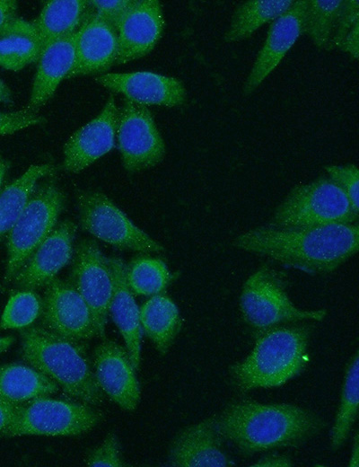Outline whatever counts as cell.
Returning <instances> with one entry per match:
<instances>
[{"label":"cell","instance_id":"6da1fadb","mask_svg":"<svg viewBox=\"0 0 359 467\" xmlns=\"http://www.w3.org/2000/svg\"><path fill=\"white\" fill-rule=\"evenodd\" d=\"M234 247L311 274L334 271L359 249V226H259L238 235Z\"/></svg>","mask_w":359,"mask_h":467},{"label":"cell","instance_id":"7a4b0ae2","mask_svg":"<svg viewBox=\"0 0 359 467\" xmlns=\"http://www.w3.org/2000/svg\"><path fill=\"white\" fill-rule=\"evenodd\" d=\"M215 420L223 439L245 454L298 446L327 425L319 415L297 405L249 399L230 402Z\"/></svg>","mask_w":359,"mask_h":467},{"label":"cell","instance_id":"3957f363","mask_svg":"<svg viewBox=\"0 0 359 467\" xmlns=\"http://www.w3.org/2000/svg\"><path fill=\"white\" fill-rule=\"evenodd\" d=\"M311 333L308 325H276L256 330L251 352L230 367L234 386L242 392L277 387L301 374L309 361Z\"/></svg>","mask_w":359,"mask_h":467},{"label":"cell","instance_id":"277c9868","mask_svg":"<svg viewBox=\"0 0 359 467\" xmlns=\"http://www.w3.org/2000/svg\"><path fill=\"white\" fill-rule=\"evenodd\" d=\"M22 357L76 401L97 406L104 397L82 341L60 336L43 326L22 331Z\"/></svg>","mask_w":359,"mask_h":467},{"label":"cell","instance_id":"5b68a950","mask_svg":"<svg viewBox=\"0 0 359 467\" xmlns=\"http://www.w3.org/2000/svg\"><path fill=\"white\" fill-rule=\"evenodd\" d=\"M358 217L345 193L328 178L294 187L277 207L270 225L314 227L350 224Z\"/></svg>","mask_w":359,"mask_h":467},{"label":"cell","instance_id":"8992f818","mask_svg":"<svg viewBox=\"0 0 359 467\" xmlns=\"http://www.w3.org/2000/svg\"><path fill=\"white\" fill-rule=\"evenodd\" d=\"M243 321L256 330L276 326L283 322L322 321L325 309L302 310L297 308L286 292L282 274L269 265H263L245 281L240 297Z\"/></svg>","mask_w":359,"mask_h":467},{"label":"cell","instance_id":"52a82bcc","mask_svg":"<svg viewBox=\"0 0 359 467\" xmlns=\"http://www.w3.org/2000/svg\"><path fill=\"white\" fill-rule=\"evenodd\" d=\"M92 405L43 396L23 403L13 420L0 434L4 436H79L101 419Z\"/></svg>","mask_w":359,"mask_h":467},{"label":"cell","instance_id":"ba28073f","mask_svg":"<svg viewBox=\"0 0 359 467\" xmlns=\"http://www.w3.org/2000/svg\"><path fill=\"white\" fill-rule=\"evenodd\" d=\"M64 206V193L54 181L36 187L8 233L5 282L13 281L28 257L52 232Z\"/></svg>","mask_w":359,"mask_h":467},{"label":"cell","instance_id":"9c48e42d","mask_svg":"<svg viewBox=\"0 0 359 467\" xmlns=\"http://www.w3.org/2000/svg\"><path fill=\"white\" fill-rule=\"evenodd\" d=\"M77 202L81 226L96 239L121 250L144 253L164 251L102 192H80Z\"/></svg>","mask_w":359,"mask_h":467},{"label":"cell","instance_id":"30bf717a","mask_svg":"<svg viewBox=\"0 0 359 467\" xmlns=\"http://www.w3.org/2000/svg\"><path fill=\"white\" fill-rule=\"evenodd\" d=\"M124 168L136 172L152 168L165 156V144L149 109L125 99L117 128Z\"/></svg>","mask_w":359,"mask_h":467},{"label":"cell","instance_id":"8fae6325","mask_svg":"<svg viewBox=\"0 0 359 467\" xmlns=\"http://www.w3.org/2000/svg\"><path fill=\"white\" fill-rule=\"evenodd\" d=\"M69 282L89 306L98 337H103L113 292V278L109 258L94 240H82L74 250Z\"/></svg>","mask_w":359,"mask_h":467},{"label":"cell","instance_id":"7c38bea8","mask_svg":"<svg viewBox=\"0 0 359 467\" xmlns=\"http://www.w3.org/2000/svg\"><path fill=\"white\" fill-rule=\"evenodd\" d=\"M40 319L41 326L67 339L98 336L89 306L69 281L55 278L45 286Z\"/></svg>","mask_w":359,"mask_h":467},{"label":"cell","instance_id":"4fadbf2b","mask_svg":"<svg viewBox=\"0 0 359 467\" xmlns=\"http://www.w3.org/2000/svg\"><path fill=\"white\" fill-rule=\"evenodd\" d=\"M119 118L114 96L109 95L101 111L76 129L65 144L63 167L79 172L111 151Z\"/></svg>","mask_w":359,"mask_h":467},{"label":"cell","instance_id":"5bb4252c","mask_svg":"<svg viewBox=\"0 0 359 467\" xmlns=\"http://www.w3.org/2000/svg\"><path fill=\"white\" fill-rule=\"evenodd\" d=\"M92 367L103 394L126 410L136 409L141 392L136 369L125 347L104 339L93 351Z\"/></svg>","mask_w":359,"mask_h":467},{"label":"cell","instance_id":"9a60e30c","mask_svg":"<svg viewBox=\"0 0 359 467\" xmlns=\"http://www.w3.org/2000/svg\"><path fill=\"white\" fill-rule=\"evenodd\" d=\"M307 0L294 1L293 5L274 20L244 83V95L252 93L275 70L285 54L304 33Z\"/></svg>","mask_w":359,"mask_h":467},{"label":"cell","instance_id":"2e32d148","mask_svg":"<svg viewBox=\"0 0 359 467\" xmlns=\"http://www.w3.org/2000/svg\"><path fill=\"white\" fill-rule=\"evenodd\" d=\"M75 224L64 220L31 252L13 281L20 289L35 290L45 286L72 259Z\"/></svg>","mask_w":359,"mask_h":467},{"label":"cell","instance_id":"e0dca14e","mask_svg":"<svg viewBox=\"0 0 359 467\" xmlns=\"http://www.w3.org/2000/svg\"><path fill=\"white\" fill-rule=\"evenodd\" d=\"M94 80L103 87L123 94L127 100L144 106L179 107L187 100L181 81L153 72L106 73Z\"/></svg>","mask_w":359,"mask_h":467},{"label":"cell","instance_id":"ac0fdd59","mask_svg":"<svg viewBox=\"0 0 359 467\" xmlns=\"http://www.w3.org/2000/svg\"><path fill=\"white\" fill-rule=\"evenodd\" d=\"M162 5L157 0H136L117 28L115 64H124L150 53L164 28Z\"/></svg>","mask_w":359,"mask_h":467},{"label":"cell","instance_id":"d6986e66","mask_svg":"<svg viewBox=\"0 0 359 467\" xmlns=\"http://www.w3.org/2000/svg\"><path fill=\"white\" fill-rule=\"evenodd\" d=\"M168 463L174 467H229L235 463L224 453L215 417L183 428L171 441Z\"/></svg>","mask_w":359,"mask_h":467},{"label":"cell","instance_id":"ffe728a7","mask_svg":"<svg viewBox=\"0 0 359 467\" xmlns=\"http://www.w3.org/2000/svg\"><path fill=\"white\" fill-rule=\"evenodd\" d=\"M116 30L102 18L89 11L76 31L75 59L67 78L103 72L116 61Z\"/></svg>","mask_w":359,"mask_h":467},{"label":"cell","instance_id":"44dd1931","mask_svg":"<svg viewBox=\"0 0 359 467\" xmlns=\"http://www.w3.org/2000/svg\"><path fill=\"white\" fill-rule=\"evenodd\" d=\"M109 262L113 278L109 314L122 336L134 368L137 370L140 365L142 339L139 307L127 286L124 261L114 256L109 258Z\"/></svg>","mask_w":359,"mask_h":467},{"label":"cell","instance_id":"7402d4cb","mask_svg":"<svg viewBox=\"0 0 359 467\" xmlns=\"http://www.w3.org/2000/svg\"><path fill=\"white\" fill-rule=\"evenodd\" d=\"M76 32L47 45L38 59L28 110L38 111L68 76L75 59Z\"/></svg>","mask_w":359,"mask_h":467},{"label":"cell","instance_id":"603a6c76","mask_svg":"<svg viewBox=\"0 0 359 467\" xmlns=\"http://www.w3.org/2000/svg\"><path fill=\"white\" fill-rule=\"evenodd\" d=\"M42 42L32 22L14 17L0 30V66L18 71L38 61Z\"/></svg>","mask_w":359,"mask_h":467},{"label":"cell","instance_id":"cb8c5ba5","mask_svg":"<svg viewBox=\"0 0 359 467\" xmlns=\"http://www.w3.org/2000/svg\"><path fill=\"white\" fill-rule=\"evenodd\" d=\"M139 320L142 331L165 355L181 326L175 303L164 294L153 295L139 308Z\"/></svg>","mask_w":359,"mask_h":467},{"label":"cell","instance_id":"d4e9b609","mask_svg":"<svg viewBox=\"0 0 359 467\" xmlns=\"http://www.w3.org/2000/svg\"><path fill=\"white\" fill-rule=\"evenodd\" d=\"M89 11L85 0L47 1L32 22L43 48L49 43L77 31Z\"/></svg>","mask_w":359,"mask_h":467},{"label":"cell","instance_id":"484cf974","mask_svg":"<svg viewBox=\"0 0 359 467\" xmlns=\"http://www.w3.org/2000/svg\"><path fill=\"white\" fill-rule=\"evenodd\" d=\"M58 390L54 382L29 365L0 366L1 400L23 404L39 397L49 396Z\"/></svg>","mask_w":359,"mask_h":467},{"label":"cell","instance_id":"4316f807","mask_svg":"<svg viewBox=\"0 0 359 467\" xmlns=\"http://www.w3.org/2000/svg\"><path fill=\"white\" fill-rule=\"evenodd\" d=\"M55 167L48 163L30 166L19 178L8 184L0 193V237L13 228L38 181L51 176Z\"/></svg>","mask_w":359,"mask_h":467},{"label":"cell","instance_id":"83f0119b","mask_svg":"<svg viewBox=\"0 0 359 467\" xmlns=\"http://www.w3.org/2000/svg\"><path fill=\"white\" fill-rule=\"evenodd\" d=\"M294 0H249L234 11L223 39L226 42L243 40L262 25L273 22L293 4Z\"/></svg>","mask_w":359,"mask_h":467},{"label":"cell","instance_id":"f1b7e54d","mask_svg":"<svg viewBox=\"0 0 359 467\" xmlns=\"http://www.w3.org/2000/svg\"><path fill=\"white\" fill-rule=\"evenodd\" d=\"M359 356L351 357L342 385L339 406L330 432V447L338 450L348 437L358 413Z\"/></svg>","mask_w":359,"mask_h":467},{"label":"cell","instance_id":"f546056e","mask_svg":"<svg viewBox=\"0 0 359 467\" xmlns=\"http://www.w3.org/2000/svg\"><path fill=\"white\" fill-rule=\"evenodd\" d=\"M125 276L134 295L147 296L162 294L172 278L163 260L148 255L134 258L126 265Z\"/></svg>","mask_w":359,"mask_h":467},{"label":"cell","instance_id":"4dcf8cb0","mask_svg":"<svg viewBox=\"0 0 359 467\" xmlns=\"http://www.w3.org/2000/svg\"><path fill=\"white\" fill-rule=\"evenodd\" d=\"M343 0H307L304 33L319 48L328 49Z\"/></svg>","mask_w":359,"mask_h":467},{"label":"cell","instance_id":"1f68e13d","mask_svg":"<svg viewBox=\"0 0 359 467\" xmlns=\"http://www.w3.org/2000/svg\"><path fill=\"white\" fill-rule=\"evenodd\" d=\"M41 310L42 298L33 290L21 289L9 298L1 317L0 328H27L40 317Z\"/></svg>","mask_w":359,"mask_h":467},{"label":"cell","instance_id":"d6a6232c","mask_svg":"<svg viewBox=\"0 0 359 467\" xmlns=\"http://www.w3.org/2000/svg\"><path fill=\"white\" fill-rule=\"evenodd\" d=\"M328 178L345 193L352 208L359 214V171L355 164L325 167Z\"/></svg>","mask_w":359,"mask_h":467},{"label":"cell","instance_id":"836d02e7","mask_svg":"<svg viewBox=\"0 0 359 467\" xmlns=\"http://www.w3.org/2000/svg\"><path fill=\"white\" fill-rule=\"evenodd\" d=\"M88 466L123 467L127 463L121 454L119 440L115 433H109L98 446L87 455Z\"/></svg>","mask_w":359,"mask_h":467},{"label":"cell","instance_id":"e575fe53","mask_svg":"<svg viewBox=\"0 0 359 467\" xmlns=\"http://www.w3.org/2000/svg\"><path fill=\"white\" fill-rule=\"evenodd\" d=\"M136 0H92L88 1L90 9L115 30L136 4Z\"/></svg>","mask_w":359,"mask_h":467},{"label":"cell","instance_id":"d590c367","mask_svg":"<svg viewBox=\"0 0 359 467\" xmlns=\"http://www.w3.org/2000/svg\"><path fill=\"white\" fill-rule=\"evenodd\" d=\"M44 122V117L39 115L38 111L26 108L13 112L0 111V136L13 134L23 128Z\"/></svg>","mask_w":359,"mask_h":467},{"label":"cell","instance_id":"8d00e7d4","mask_svg":"<svg viewBox=\"0 0 359 467\" xmlns=\"http://www.w3.org/2000/svg\"><path fill=\"white\" fill-rule=\"evenodd\" d=\"M359 23V1L343 0L329 49L337 48L346 34Z\"/></svg>","mask_w":359,"mask_h":467},{"label":"cell","instance_id":"74e56055","mask_svg":"<svg viewBox=\"0 0 359 467\" xmlns=\"http://www.w3.org/2000/svg\"><path fill=\"white\" fill-rule=\"evenodd\" d=\"M338 49L347 53L355 60L359 57V23L346 34Z\"/></svg>","mask_w":359,"mask_h":467},{"label":"cell","instance_id":"f35d334b","mask_svg":"<svg viewBox=\"0 0 359 467\" xmlns=\"http://www.w3.org/2000/svg\"><path fill=\"white\" fill-rule=\"evenodd\" d=\"M252 467H291L293 466V463L289 456L271 454L262 456L256 461Z\"/></svg>","mask_w":359,"mask_h":467},{"label":"cell","instance_id":"ab89813d","mask_svg":"<svg viewBox=\"0 0 359 467\" xmlns=\"http://www.w3.org/2000/svg\"><path fill=\"white\" fill-rule=\"evenodd\" d=\"M22 404H15L0 399V434L13 420Z\"/></svg>","mask_w":359,"mask_h":467},{"label":"cell","instance_id":"60d3db41","mask_svg":"<svg viewBox=\"0 0 359 467\" xmlns=\"http://www.w3.org/2000/svg\"><path fill=\"white\" fill-rule=\"evenodd\" d=\"M16 1L0 0V30L16 16Z\"/></svg>","mask_w":359,"mask_h":467},{"label":"cell","instance_id":"b9f144b4","mask_svg":"<svg viewBox=\"0 0 359 467\" xmlns=\"http://www.w3.org/2000/svg\"><path fill=\"white\" fill-rule=\"evenodd\" d=\"M349 467H358L359 465V436L358 433L355 435L354 444L352 445L351 455L349 459Z\"/></svg>","mask_w":359,"mask_h":467},{"label":"cell","instance_id":"7bdbcfd3","mask_svg":"<svg viewBox=\"0 0 359 467\" xmlns=\"http://www.w3.org/2000/svg\"><path fill=\"white\" fill-rule=\"evenodd\" d=\"M0 102L11 105L13 101V94L10 88L0 78Z\"/></svg>","mask_w":359,"mask_h":467},{"label":"cell","instance_id":"ee69618b","mask_svg":"<svg viewBox=\"0 0 359 467\" xmlns=\"http://www.w3.org/2000/svg\"><path fill=\"white\" fill-rule=\"evenodd\" d=\"M9 168V163L0 154V189Z\"/></svg>","mask_w":359,"mask_h":467},{"label":"cell","instance_id":"f6af8a7d","mask_svg":"<svg viewBox=\"0 0 359 467\" xmlns=\"http://www.w3.org/2000/svg\"><path fill=\"white\" fill-rule=\"evenodd\" d=\"M14 338L13 336H6L0 338V354L6 350L11 344L13 342Z\"/></svg>","mask_w":359,"mask_h":467}]
</instances>
